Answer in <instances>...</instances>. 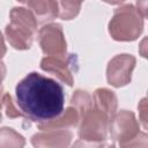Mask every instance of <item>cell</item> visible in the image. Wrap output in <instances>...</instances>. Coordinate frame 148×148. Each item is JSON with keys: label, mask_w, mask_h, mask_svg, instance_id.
<instances>
[{"label": "cell", "mask_w": 148, "mask_h": 148, "mask_svg": "<svg viewBox=\"0 0 148 148\" xmlns=\"http://www.w3.org/2000/svg\"><path fill=\"white\" fill-rule=\"evenodd\" d=\"M16 104L28 120L50 121L64 111L65 92L62 86L37 72L24 76L15 88Z\"/></svg>", "instance_id": "6da1fadb"}, {"label": "cell", "mask_w": 148, "mask_h": 148, "mask_svg": "<svg viewBox=\"0 0 148 148\" xmlns=\"http://www.w3.org/2000/svg\"><path fill=\"white\" fill-rule=\"evenodd\" d=\"M10 22L5 32L9 44L16 50L30 49L37 32V21L34 14L23 7H14L10 10Z\"/></svg>", "instance_id": "7a4b0ae2"}, {"label": "cell", "mask_w": 148, "mask_h": 148, "mask_svg": "<svg viewBox=\"0 0 148 148\" xmlns=\"http://www.w3.org/2000/svg\"><path fill=\"white\" fill-rule=\"evenodd\" d=\"M143 20L145 17L133 5H124L114 10L109 22V32L114 40H134L143 30Z\"/></svg>", "instance_id": "3957f363"}, {"label": "cell", "mask_w": 148, "mask_h": 148, "mask_svg": "<svg viewBox=\"0 0 148 148\" xmlns=\"http://www.w3.org/2000/svg\"><path fill=\"white\" fill-rule=\"evenodd\" d=\"M111 118L95 104L87 110L79 121V139L88 145H104Z\"/></svg>", "instance_id": "277c9868"}, {"label": "cell", "mask_w": 148, "mask_h": 148, "mask_svg": "<svg viewBox=\"0 0 148 148\" xmlns=\"http://www.w3.org/2000/svg\"><path fill=\"white\" fill-rule=\"evenodd\" d=\"M109 132L111 139L118 141L119 146L121 147H131V146H139L138 138L140 136V125L135 119L133 112L127 110H121L117 114L113 116Z\"/></svg>", "instance_id": "5b68a950"}, {"label": "cell", "mask_w": 148, "mask_h": 148, "mask_svg": "<svg viewBox=\"0 0 148 148\" xmlns=\"http://www.w3.org/2000/svg\"><path fill=\"white\" fill-rule=\"evenodd\" d=\"M38 43L45 56H67L66 39L62 31V27L59 23H49L40 28L38 32Z\"/></svg>", "instance_id": "8992f818"}, {"label": "cell", "mask_w": 148, "mask_h": 148, "mask_svg": "<svg viewBox=\"0 0 148 148\" xmlns=\"http://www.w3.org/2000/svg\"><path fill=\"white\" fill-rule=\"evenodd\" d=\"M135 67V58L131 54H118L113 57L106 68L108 82L116 87H123L131 82L132 72Z\"/></svg>", "instance_id": "52a82bcc"}, {"label": "cell", "mask_w": 148, "mask_h": 148, "mask_svg": "<svg viewBox=\"0 0 148 148\" xmlns=\"http://www.w3.org/2000/svg\"><path fill=\"white\" fill-rule=\"evenodd\" d=\"M77 64L75 61L74 54H67L65 57L45 56L40 61V67L43 71L57 76V79L69 87L73 86L74 82L73 68Z\"/></svg>", "instance_id": "ba28073f"}, {"label": "cell", "mask_w": 148, "mask_h": 148, "mask_svg": "<svg viewBox=\"0 0 148 148\" xmlns=\"http://www.w3.org/2000/svg\"><path fill=\"white\" fill-rule=\"evenodd\" d=\"M73 138L69 130L56 128L45 130L31 138V143L35 147H67Z\"/></svg>", "instance_id": "9c48e42d"}, {"label": "cell", "mask_w": 148, "mask_h": 148, "mask_svg": "<svg viewBox=\"0 0 148 148\" xmlns=\"http://www.w3.org/2000/svg\"><path fill=\"white\" fill-rule=\"evenodd\" d=\"M79 113L77 110L71 105L68 106L65 111H62V113L60 116H58L57 118L46 121V123H39L37 124V127L40 131H45V130H56V128H65V130H69L71 127H75L79 125Z\"/></svg>", "instance_id": "30bf717a"}, {"label": "cell", "mask_w": 148, "mask_h": 148, "mask_svg": "<svg viewBox=\"0 0 148 148\" xmlns=\"http://www.w3.org/2000/svg\"><path fill=\"white\" fill-rule=\"evenodd\" d=\"M27 5L37 23H45L58 16L57 6L53 0H28Z\"/></svg>", "instance_id": "8fae6325"}, {"label": "cell", "mask_w": 148, "mask_h": 148, "mask_svg": "<svg viewBox=\"0 0 148 148\" xmlns=\"http://www.w3.org/2000/svg\"><path fill=\"white\" fill-rule=\"evenodd\" d=\"M92 99H94V104L97 108H99L103 112H105L111 119L113 118L117 111V96L114 95L113 91L105 88L96 89L92 95Z\"/></svg>", "instance_id": "7c38bea8"}, {"label": "cell", "mask_w": 148, "mask_h": 148, "mask_svg": "<svg viewBox=\"0 0 148 148\" xmlns=\"http://www.w3.org/2000/svg\"><path fill=\"white\" fill-rule=\"evenodd\" d=\"M57 10L58 16L62 20H72L80 13L81 3L83 0H53Z\"/></svg>", "instance_id": "4fadbf2b"}, {"label": "cell", "mask_w": 148, "mask_h": 148, "mask_svg": "<svg viewBox=\"0 0 148 148\" xmlns=\"http://www.w3.org/2000/svg\"><path fill=\"white\" fill-rule=\"evenodd\" d=\"M71 105H73L77 110L79 117L81 118L82 114L94 105L92 95H90L88 91H84V90H76L72 96Z\"/></svg>", "instance_id": "5bb4252c"}, {"label": "cell", "mask_w": 148, "mask_h": 148, "mask_svg": "<svg viewBox=\"0 0 148 148\" xmlns=\"http://www.w3.org/2000/svg\"><path fill=\"white\" fill-rule=\"evenodd\" d=\"M24 138L13 128H0V147H23Z\"/></svg>", "instance_id": "9a60e30c"}, {"label": "cell", "mask_w": 148, "mask_h": 148, "mask_svg": "<svg viewBox=\"0 0 148 148\" xmlns=\"http://www.w3.org/2000/svg\"><path fill=\"white\" fill-rule=\"evenodd\" d=\"M2 105L5 106L7 117H9V118H25L24 114L22 113V111H18L16 109V106L13 102V98L8 92H5L2 96Z\"/></svg>", "instance_id": "2e32d148"}, {"label": "cell", "mask_w": 148, "mask_h": 148, "mask_svg": "<svg viewBox=\"0 0 148 148\" xmlns=\"http://www.w3.org/2000/svg\"><path fill=\"white\" fill-rule=\"evenodd\" d=\"M138 108H139L140 113H141V117H140L141 123H142L143 127L147 128V120H146V98H143V99L140 102V104H139Z\"/></svg>", "instance_id": "e0dca14e"}, {"label": "cell", "mask_w": 148, "mask_h": 148, "mask_svg": "<svg viewBox=\"0 0 148 148\" xmlns=\"http://www.w3.org/2000/svg\"><path fill=\"white\" fill-rule=\"evenodd\" d=\"M140 13H141V15L143 16V17H146L147 16V10H146V0H138V8H136Z\"/></svg>", "instance_id": "ac0fdd59"}, {"label": "cell", "mask_w": 148, "mask_h": 148, "mask_svg": "<svg viewBox=\"0 0 148 148\" xmlns=\"http://www.w3.org/2000/svg\"><path fill=\"white\" fill-rule=\"evenodd\" d=\"M5 53H6V45H5V42H3L2 34L0 32V59L5 56Z\"/></svg>", "instance_id": "d6986e66"}, {"label": "cell", "mask_w": 148, "mask_h": 148, "mask_svg": "<svg viewBox=\"0 0 148 148\" xmlns=\"http://www.w3.org/2000/svg\"><path fill=\"white\" fill-rule=\"evenodd\" d=\"M5 75H6V66H5V64L0 60V84H1V82H2V80H3V77H5Z\"/></svg>", "instance_id": "ffe728a7"}, {"label": "cell", "mask_w": 148, "mask_h": 148, "mask_svg": "<svg viewBox=\"0 0 148 148\" xmlns=\"http://www.w3.org/2000/svg\"><path fill=\"white\" fill-rule=\"evenodd\" d=\"M2 88H1V84H0V123H1V119H2V116H1V108H2Z\"/></svg>", "instance_id": "44dd1931"}, {"label": "cell", "mask_w": 148, "mask_h": 148, "mask_svg": "<svg viewBox=\"0 0 148 148\" xmlns=\"http://www.w3.org/2000/svg\"><path fill=\"white\" fill-rule=\"evenodd\" d=\"M103 1H105V2H108V3H111V5H117V3L124 2L125 0H103Z\"/></svg>", "instance_id": "7402d4cb"}, {"label": "cell", "mask_w": 148, "mask_h": 148, "mask_svg": "<svg viewBox=\"0 0 148 148\" xmlns=\"http://www.w3.org/2000/svg\"><path fill=\"white\" fill-rule=\"evenodd\" d=\"M20 2H28V0H18Z\"/></svg>", "instance_id": "603a6c76"}]
</instances>
